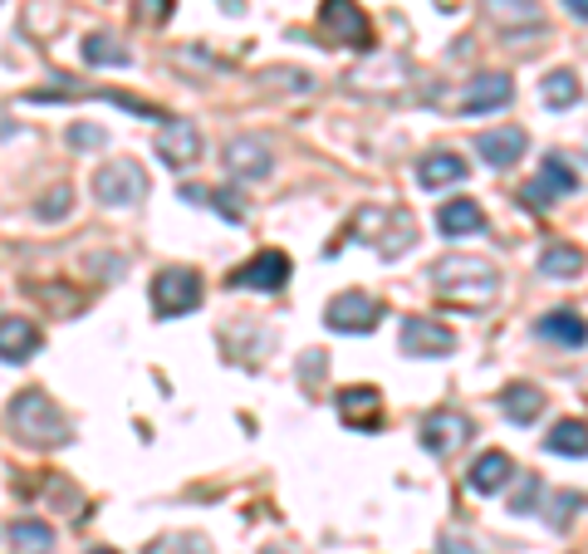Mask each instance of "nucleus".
Masks as SVG:
<instances>
[{
  "label": "nucleus",
  "mask_w": 588,
  "mask_h": 554,
  "mask_svg": "<svg viewBox=\"0 0 588 554\" xmlns=\"http://www.w3.org/2000/svg\"><path fill=\"white\" fill-rule=\"evenodd\" d=\"M432 290L456 310H491L495 295H501V270L485 255H447L432 265Z\"/></svg>",
  "instance_id": "nucleus-1"
},
{
  "label": "nucleus",
  "mask_w": 588,
  "mask_h": 554,
  "mask_svg": "<svg viewBox=\"0 0 588 554\" xmlns=\"http://www.w3.org/2000/svg\"><path fill=\"white\" fill-rule=\"evenodd\" d=\"M6 417H10L15 442H25V447H35V451H50V447L70 442V417H64L60 403H54L50 393H40V388L20 393V398L6 407Z\"/></svg>",
  "instance_id": "nucleus-2"
},
{
  "label": "nucleus",
  "mask_w": 588,
  "mask_h": 554,
  "mask_svg": "<svg viewBox=\"0 0 588 554\" xmlns=\"http://www.w3.org/2000/svg\"><path fill=\"white\" fill-rule=\"evenodd\" d=\"M94 197L104 201V207H138V201L147 197V173L133 157H113V163H104V167H94Z\"/></svg>",
  "instance_id": "nucleus-3"
},
{
  "label": "nucleus",
  "mask_w": 588,
  "mask_h": 554,
  "mask_svg": "<svg viewBox=\"0 0 588 554\" xmlns=\"http://www.w3.org/2000/svg\"><path fill=\"white\" fill-rule=\"evenodd\" d=\"M525 207H535V211H549V207H559L564 197H579V167H569V157L564 153H549L545 163H539V177L535 182H525Z\"/></svg>",
  "instance_id": "nucleus-4"
},
{
  "label": "nucleus",
  "mask_w": 588,
  "mask_h": 554,
  "mask_svg": "<svg viewBox=\"0 0 588 554\" xmlns=\"http://www.w3.org/2000/svg\"><path fill=\"white\" fill-rule=\"evenodd\" d=\"M201 304V275L187 265H167L153 275V310L162 320H177V314H191Z\"/></svg>",
  "instance_id": "nucleus-5"
},
{
  "label": "nucleus",
  "mask_w": 588,
  "mask_h": 554,
  "mask_svg": "<svg viewBox=\"0 0 588 554\" xmlns=\"http://www.w3.org/2000/svg\"><path fill=\"white\" fill-rule=\"evenodd\" d=\"M319 25H324V35L348 44V50H372V20L364 15L358 0H324Z\"/></svg>",
  "instance_id": "nucleus-6"
},
{
  "label": "nucleus",
  "mask_w": 588,
  "mask_h": 554,
  "mask_svg": "<svg viewBox=\"0 0 588 554\" xmlns=\"http://www.w3.org/2000/svg\"><path fill=\"white\" fill-rule=\"evenodd\" d=\"M422 447L432 451V457H456L461 447L471 442V437H476V427H471V417L466 412H451V407H437V412H427L422 417Z\"/></svg>",
  "instance_id": "nucleus-7"
},
{
  "label": "nucleus",
  "mask_w": 588,
  "mask_h": 554,
  "mask_svg": "<svg viewBox=\"0 0 588 554\" xmlns=\"http://www.w3.org/2000/svg\"><path fill=\"white\" fill-rule=\"evenodd\" d=\"M324 324H329L334 334H372L382 324V304L372 295H364V290H344V295L329 300Z\"/></svg>",
  "instance_id": "nucleus-8"
},
{
  "label": "nucleus",
  "mask_w": 588,
  "mask_h": 554,
  "mask_svg": "<svg viewBox=\"0 0 588 554\" xmlns=\"http://www.w3.org/2000/svg\"><path fill=\"white\" fill-rule=\"evenodd\" d=\"M402 348L412 358H447V354H456V334H451V324L432 320V314H407Z\"/></svg>",
  "instance_id": "nucleus-9"
},
{
  "label": "nucleus",
  "mask_w": 588,
  "mask_h": 554,
  "mask_svg": "<svg viewBox=\"0 0 588 554\" xmlns=\"http://www.w3.org/2000/svg\"><path fill=\"white\" fill-rule=\"evenodd\" d=\"M290 255L285 251H260L251 255L241 270L231 275V285L235 290H255V295H275V290H285L290 285Z\"/></svg>",
  "instance_id": "nucleus-10"
},
{
  "label": "nucleus",
  "mask_w": 588,
  "mask_h": 554,
  "mask_svg": "<svg viewBox=\"0 0 588 554\" xmlns=\"http://www.w3.org/2000/svg\"><path fill=\"white\" fill-rule=\"evenodd\" d=\"M515 104V84L511 74H476L466 88H461L456 108L466 113V118H485V113H501Z\"/></svg>",
  "instance_id": "nucleus-11"
},
{
  "label": "nucleus",
  "mask_w": 588,
  "mask_h": 554,
  "mask_svg": "<svg viewBox=\"0 0 588 554\" xmlns=\"http://www.w3.org/2000/svg\"><path fill=\"white\" fill-rule=\"evenodd\" d=\"M157 157H162L172 173H187V167H197L201 163V128L191 118L162 123V133H157Z\"/></svg>",
  "instance_id": "nucleus-12"
},
{
  "label": "nucleus",
  "mask_w": 588,
  "mask_h": 554,
  "mask_svg": "<svg viewBox=\"0 0 588 554\" xmlns=\"http://www.w3.org/2000/svg\"><path fill=\"white\" fill-rule=\"evenodd\" d=\"M485 20L495 25V35L501 40H519V35H545V15H539L535 0H485Z\"/></svg>",
  "instance_id": "nucleus-13"
},
{
  "label": "nucleus",
  "mask_w": 588,
  "mask_h": 554,
  "mask_svg": "<svg viewBox=\"0 0 588 554\" xmlns=\"http://www.w3.org/2000/svg\"><path fill=\"white\" fill-rule=\"evenodd\" d=\"M225 173H231L235 182H265V177L275 173L270 143H260V138H235L231 148H225Z\"/></svg>",
  "instance_id": "nucleus-14"
},
{
  "label": "nucleus",
  "mask_w": 588,
  "mask_h": 554,
  "mask_svg": "<svg viewBox=\"0 0 588 554\" xmlns=\"http://www.w3.org/2000/svg\"><path fill=\"white\" fill-rule=\"evenodd\" d=\"M334 407H338V422H344L348 432H372V427L382 422V393L378 388H344Z\"/></svg>",
  "instance_id": "nucleus-15"
},
{
  "label": "nucleus",
  "mask_w": 588,
  "mask_h": 554,
  "mask_svg": "<svg viewBox=\"0 0 588 554\" xmlns=\"http://www.w3.org/2000/svg\"><path fill=\"white\" fill-rule=\"evenodd\" d=\"M40 330L30 320H20V314H6L0 320V364H30V358L40 354Z\"/></svg>",
  "instance_id": "nucleus-16"
},
{
  "label": "nucleus",
  "mask_w": 588,
  "mask_h": 554,
  "mask_svg": "<svg viewBox=\"0 0 588 554\" xmlns=\"http://www.w3.org/2000/svg\"><path fill=\"white\" fill-rule=\"evenodd\" d=\"M525 148H529L525 128H491V133H481V138H476V153L485 157V167H495V173L515 167L519 157H525Z\"/></svg>",
  "instance_id": "nucleus-17"
},
{
  "label": "nucleus",
  "mask_w": 588,
  "mask_h": 554,
  "mask_svg": "<svg viewBox=\"0 0 588 554\" xmlns=\"http://www.w3.org/2000/svg\"><path fill=\"white\" fill-rule=\"evenodd\" d=\"M511 481H515V461L505 457V451H481L466 471V485L476 495H501Z\"/></svg>",
  "instance_id": "nucleus-18"
},
{
  "label": "nucleus",
  "mask_w": 588,
  "mask_h": 554,
  "mask_svg": "<svg viewBox=\"0 0 588 554\" xmlns=\"http://www.w3.org/2000/svg\"><path fill=\"white\" fill-rule=\"evenodd\" d=\"M535 334L549 338V344H559V348H569V354H579L584 338H588L579 310H549V314H539V320H535Z\"/></svg>",
  "instance_id": "nucleus-19"
},
{
  "label": "nucleus",
  "mask_w": 588,
  "mask_h": 554,
  "mask_svg": "<svg viewBox=\"0 0 588 554\" xmlns=\"http://www.w3.org/2000/svg\"><path fill=\"white\" fill-rule=\"evenodd\" d=\"M417 182L427 191H447V187L466 182V163H461L456 153H427L422 163H417Z\"/></svg>",
  "instance_id": "nucleus-20"
},
{
  "label": "nucleus",
  "mask_w": 588,
  "mask_h": 554,
  "mask_svg": "<svg viewBox=\"0 0 588 554\" xmlns=\"http://www.w3.org/2000/svg\"><path fill=\"white\" fill-rule=\"evenodd\" d=\"M501 412L511 417L515 427H529L545 417V393L535 388V383H511V388L501 393Z\"/></svg>",
  "instance_id": "nucleus-21"
},
{
  "label": "nucleus",
  "mask_w": 588,
  "mask_h": 554,
  "mask_svg": "<svg viewBox=\"0 0 588 554\" xmlns=\"http://www.w3.org/2000/svg\"><path fill=\"white\" fill-rule=\"evenodd\" d=\"M437 226L447 236H481L485 231V211H481V201H471V197H451L447 207L437 211Z\"/></svg>",
  "instance_id": "nucleus-22"
},
{
  "label": "nucleus",
  "mask_w": 588,
  "mask_h": 554,
  "mask_svg": "<svg viewBox=\"0 0 588 554\" xmlns=\"http://www.w3.org/2000/svg\"><path fill=\"white\" fill-rule=\"evenodd\" d=\"M84 64H94V70H128L133 50L118 44V35H88L84 40Z\"/></svg>",
  "instance_id": "nucleus-23"
},
{
  "label": "nucleus",
  "mask_w": 588,
  "mask_h": 554,
  "mask_svg": "<svg viewBox=\"0 0 588 554\" xmlns=\"http://www.w3.org/2000/svg\"><path fill=\"white\" fill-rule=\"evenodd\" d=\"M588 427L579 422V417H564V422H554V432L545 437V447L554 451V457H574V461H584L588 457Z\"/></svg>",
  "instance_id": "nucleus-24"
},
{
  "label": "nucleus",
  "mask_w": 588,
  "mask_h": 554,
  "mask_svg": "<svg viewBox=\"0 0 588 554\" xmlns=\"http://www.w3.org/2000/svg\"><path fill=\"white\" fill-rule=\"evenodd\" d=\"M10 545H15L20 554H50L54 530L44 525V520H15V525H10Z\"/></svg>",
  "instance_id": "nucleus-25"
},
{
  "label": "nucleus",
  "mask_w": 588,
  "mask_h": 554,
  "mask_svg": "<svg viewBox=\"0 0 588 554\" xmlns=\"http://www.w3.org/2000/svg\"><path fill=\"white\" fill-rule=\"evenodd\" d=\"M579 270H584L579 245H549V251L539 255V275H549V280H574Z\"/></svg>",
  "instance_id": "nucleus-26"
},
{
  "label": "nucleus",
  "mask_w": 588,
  "mask_h": 554,
  "mask_svg": "<svg viewBox=\"0 0 588 554\" xmlns=\"http://www.w3.org/2000/svg\"><path fill=\"white\" fill-rule=\"evenodd\" d=\"M579 74L574 70H554V74H545V104L554 108V113H564V108H574L579 104Z\"/></svg>",
  "instance_id": "nucleus-27"
},
{
  "label": "nucleus",
  "mask_w": 588,
  "mask_h": 554,
  "mask_svg": "<svg viewBox=\"0 0 588 554\" xmlns=\"http://www.w3.org/2000/svg\"><path fill=\"white\" fill-rule=\"evenodd\" d=\"M70 211H74V191L64 187V182L50 187V191H44V197L35 201V217H40V221H64Z\"/></svg>",
  "instance_id": "nucleus-28"
},
{
  "label": "nucleus",
  "mask_w": 588,
  "mask_h": 554,
  "mask_svg": "<svg viewBox=\"0 0 588 554\" xmlns=\"http://www.w3.org/2000/svg\"><path fill=\"white\" fill-rule=\"evenodd\" d=\"M579 505H584V495H579V491H559V495H554V515H549V525H554V530H564L574 515H579Z\"/></svg>",
  "instance_id": "nucleus-29"
},
{
  "label": "nucleus",
  "mask_w": 588,
  "mask_h": 554,
  "mask_svg": "<svg viewBox=\"0 0 588 554\" xmlns=\"http://www.w3.org/2000/svg\"><path fill=\"white\" fill-rule=\"evenodd\" d=\"M177 0H133V15L143 20V25H162L167 15H172Z\"/></svg>",
  "instance_id": "nucleus-30"
},
{
  "label": "nucleus",
  "mask_w": 588,
  "mask_h": 554,
  "mask_svg": "<svg viewBox=\"0 0 588 554\" xmlns=\"http://www.w3.org/2000/svg\"><path fill=\"white\" fill-rule=\"evenodd\" d=\"M539 491H545V485H539V477H525V485H519V491H515V501H511V511H515V515L539 511Z\"/></svg>",
  "instance_id": "nucleus-31"
},
{
  "label": "nucleus",
  "mask_w": 588,
  "mask_h": 554,
  "mask_svg": "<svg viewBox=\"0 0 588 554\" xmlns=\"http://www.w3.org/2000/svg\"><path fill=\"white\" fill-rule=\"evenodd\" d=\"M70 143H74V148H104L108 133L94 128V123H74V128H70Z\"/></svg>",
  "instance_id": "nucleus-32"
},
{
  "label": "nucleus",
  "mask_w": 588,
  "mask_h": 554,
  "mask_svg": "<svg viewBox=\"0 0 588 554\" xmlns=\"http://www.w3.org/2000/svg\"><path fill=\"white\" fill-rule=\"evenodd\" d=\"M231 197H235V191H207V201H211V207H221L225 221H245V207H241V201H231Z\"/></svg>",
  "instance_id": "nucleus-33"
},
{
  "label": "nucleus",
  "mask_w": 588,
  "mask_h": 554,
  "mask_svg": "<svg viewBox=\"0 0 588 554\" xmlns=\"http://www.w3.org/2000/svg\"><path fill=\"white\" fill-rule=\"evenodd\" d=\"M437 554H481V550L471 545V540H441Z\"/></svg>",
  "instance_id": "nucleus-34"
},
{
  "label": "nucleus",
  "mask_w": 588,
  "mask_h": 554,
  "mask_svg": "<svg viewBox=\"0 0 588 554\" xmlns=\"http://www.w3.org/2000/svg\"><path fill=\"white\" fill-rule=\"evenodd\" d=\"M564 10H569L574 20H588V0H564Z\"/></svg>",
  "instance_id": "nucleus-35"
},
{
  "label": "nucleus",
  "mask_w": 588,
  "mask_h": 554,
  "mask_svg": "<svg viewBox=\"0 0 588 554\" xmlns=\"http://www.w3.org/2000/svg\"><path fill=\"white\" fill-rule=\"evenodd\" d=\"M260 554H285V550H275V545H270V550H260Z\"/></svg>",
  "instance_id": "nucleus-36"
},
{
  "label": "nucleus",
  "mask_w": 588,
  "mask_h": 554,
  "mask_svg": "<svg viewBox=\"0 0 588 554\" xmlns=\"http://www.w3.org/2000/svg\"><path fill=\"white\" fill-rule=\"evenodd\" d=\"M88 554H118V550H88Z\"/></svg>",
  "instance_id": "nucleus-37"
}]
</instances>
